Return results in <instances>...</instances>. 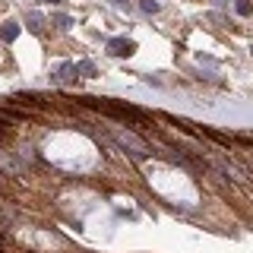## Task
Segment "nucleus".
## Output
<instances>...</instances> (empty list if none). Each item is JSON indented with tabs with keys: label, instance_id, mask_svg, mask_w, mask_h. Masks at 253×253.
Returning <instances> with one entry per match:
<instances>
[{
	"label": "nucleus",
	"instance_id": "obj_14",
	"mask_svg": "<svg viewBox=\"0 0 253 253\" xmlns=\"http://www.w3.org/2000/svg\"><path fill=\"white\" fill-rule=\"evenodd\" d=\"M250 51H253V48H250Z\"/></svg>",
	"mask_w": 253,
	"mask_h": 253
},
{
	"label": "nucleus",
	"instance_id": "obj_12",
	"mask_svg": "<svg viewBox=\"0 0 253 253\" xmlns=\"http://www.w3.org/2000/svg\"><path fill=\"white\" fill-rule=\"evenodd\" d=\"M114 3H117V6H126V3H130V0H114Z\"/></svg>",
	"mask_w": 253,
	"mask_h": 253
},
{
	"label": "nucleus",
	"instance_id": "obj_6",
	"mask_svg": "<svg viewBox=\"0 0 253 253\" xmlns=\"http://www.w3.org/2000/svg\"><path fill=\"white\" fill-rule=\"evenodd\" d=\"M25 25H29V32H35V35H38V32L44 29V19L38 16V13H29V16H25Z\"/></svg>",
	"mask_w": 253,
	"mask_h": 253
},
{
	"label": "nucleus",
	"instance_id": "obj_3",
	"mask_svg": "<svg viewBox=\"0 0 253 253\" xmlns=\"http://www.w3.org/2000/svg\"><path fill=\"white\" fill-rule=\"evenodd\" d=\"M133 51H136L133 38H111L108 42V54H114V57H130Z\"/></svg>",
	"mask_w": 253,
	"mask_h": 253
},
{
	"label": "nucleus",
	"instance_id": "obj_7",
	"mask_svg": "<svg viewBox=\"0 0 253 253\" xmlns=\"http://www.w3.org/2000/svg\"><path fill=\"white\" fill-rule=\"evenodd\" d=\"M76 73H83V76H95L98 70H95V63H92V61H79L76 63Z\"/></svg>",
	"mask_w": 253,
	"mask_h": 253
},
{
	"label": "nucleus",
	"instance_id": "obj_11",
	"mask_svg": "<svg viewBox=\"0 0 253 253\" xmlns=\"http://www.w3.org/2000/svg\"><path fill=\"white\" fill-rule=\"evenodd\" d=\"M10 136V130H6V126H0V139H6Z\"/></svg>",
	"mask_w": 253,
	"mask_h": 253
},
{
	"label": "nucleus",
	"instance_id": "obj_2",
	"mask_svg": "<svg viewBox=\"0 0 253 253\" xmlns=\"http://www.w3.org/2000/svg\"><path fill=\"white\" fill-rule=\"evenodd\" d=\"M98 108H105L108 114H114V117H121V121H130V124H139L143 121V111H136V108H130V105H124V102H98Z\"/></svg>",
	"mask_w": 253,
	"mask_h": 253
},
{
	"label": "nucleus",
	"instance_id": "obj_8",
	"mask_svg": "<svg viewBox=\"0 0 253 253\" xmlns=\"http://www.w3.org/2000/svg\"><path fill=\"white\" fill-rule=\"evenodd\" d=\"M51 22H54L57 29H70L73 19H70V16H63V13H57V16H51Z\"/></svg>",
	"mask_w": 253,
	"mask_h": 253
},
{
	"label": "nucleus",
	"instance_id": "obj_9",
	"mask_svg": "<svg viewBox=\"0 0 253 253\" xmlns=\"http://www.w3.org/2000/svg\"><path fill=\"white\" fill-rule=\"evenodd\" d=\"M139 6H143L146 13H158V0H139Z\"/></svg>",
	"mask_w": 253,
	"mask_h": 253
},
{
	"label": "nucleus",
	"instance_id": "obj_10",
	"mask_svg": "<svg viewBox=\"0 0 253 253\" xmlns=\"http://www.w3.org/2000/svg\"><path fill=\"white\" fill-rule=\"evenodd\" d=\"M250 0H237V13H241V16H250Z\"/></svg>",
	"mask_w": 253,
	"mask_h": 253
},
{
	"label": "nucleus",
	"instance_id": "obj_13",
	"mask_svg": "<svg viewBox=\"0 0 253 253\" xmlns=\"http://www.w3.org/2000/svg\"><path fill=\"white\" fill-rule=\"evenodd\" d=\"M42 3H63V0H42Z\"/></svg>",
	"mask_w": 253,
	"mask_h": 253
},
{
	"label": "nucleus",
	"instance_id": "obj_1",
	"mask_svg": "<svg viewBox=\"0 0 253 253\" xmlns=\"http://www.w3.org/2000/svg\"><path fill=\"white\" fill-rule=\"evenodd\" d=\"M111 133H114L117 146H121V149H126V152H130L133 158H146V155H149V146H146L143 139L136 136V133H130V130H126V126H114V130H111Z\"/></svg>",
	"mask_w": 253,
	"mask_h": 253
},
{
	"label": "nucleus",
	"instance_id": "obj_5",
	"mask_svg": "<svg viewBox=\"0 0 253 253\" xmlns=\"http://www.w3.org/2000/svg\"><path fill=\"white\" fill-rule=\"evenodd\" d=\"M0 38H3V42H16V38H19V25L16 22H3V25H0Z\"/></svg>",
	"mask_w": 253,
	"mask_h": 253
},
{
	"label": "nucleus",
	"instance_id": "obj_4",
	"mask_svg": "<svg viewBox=\"0 0 253 253\" xmlns=\"http://www.w3.org/2000/svg\"><path fill=\"white\" fill-rule=\"evenodd\" d=\"M79 73H76V63H61V70H57V79L61 83H73Z\"/></svg>",
	"mask_w": 253,
	"mask_h": 253
}]
</instances>
